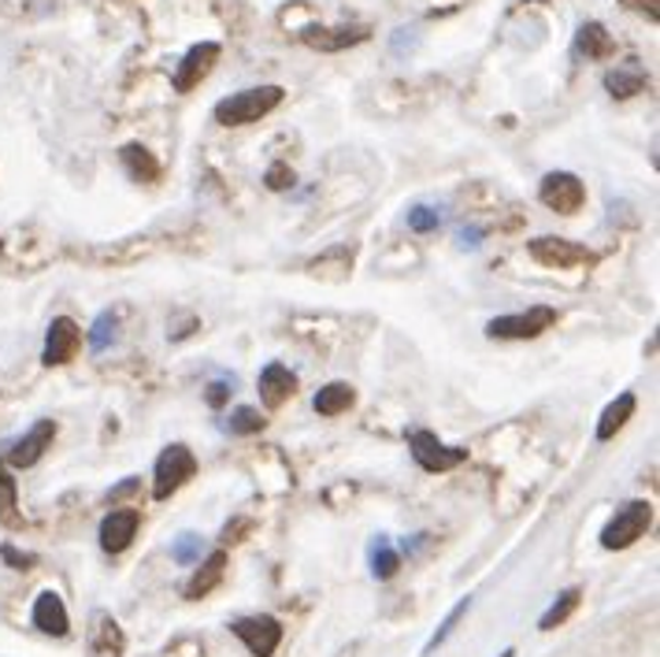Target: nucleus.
<instances>
[{
	"label": "nucleus",
	"instance_id": "obj_1",
	"mask_svg": "<svg viewBox=\"0 0 660 657\" xmlns=\"http://www.w3.org/2000/svg\"><path fill=\"white\" fill-rule=\"evenodd\" d=\"M282 101H286V90L282 86H252V90H241L234 97H223L215 105V124L223 127H245V124H257V119L271 116Z\"/></svg>",
	"mask_w": 660,
	"mask_h": 657
},
{
	"label": "nucleus",
	"instance_id": "obj_2",
	"mask_svg": "<svg viewBox=\"0 0 660 657\" xmlns=\"http://www.w3.org/2000/svg\"><path fill=\"white\" fill-rule=\"evenodd\" d=\"M193 476H197L193 449L182 446V443H172L153 465V497L156 502H167V497H172L175 491H182Z\"/></svg>",
	"mask_w": 660,
	"mask_h": 657
},
{
	"label": "nucleus",
	"instance_id": "obj_3",
	"mask_svg": "<svg viewBox=\"0 0 660 657\" xmlns=\"http://www.w3.org/2000/svg\"><path fill=\"white\" fill-rule=\"evenodd\" d=\"M649 524H653V505H649V502L620 505L616 516H612V520L605 524V531H601V547H605V550L635 547V542L649 531Z\"/></svg>",
	"mask_w": 660,
	"mask_h": 657
},
{
	"label": "nucleus",
	"instance_id": "obj_4",
	"mask_svg": "<svg viewBox=\"0 0 660 657\" xmlns=\"http://www.w3.org/2000/svg\"><path fill=\"white\" fill-rule=\"evenodd\" d=\"M153 238H119V242H105V246H86V249H71V257L90 260L97 268H130L138 260H145L153 253Z\"/></svg>",
	"mask_w": 660,
	"mask_h": 657
},
{
	"label": "nucleus",
	"instance_id": "obj_5",
	"mask_svg": "<svg viewBox=\"0 0 660 657\" xmlns=\"http://www.w3.org/2000/svg\"><path fill=\"white\" fill-rule=\"evenodd\" d=\"M556 324V308L550 305H534L527 313L516 316H497V320L486 324L490 338H505V342H520V338H539L542 331H550Z\"/></svg>",
	"mask_w": 660,
	"mask_h": 657
},
{
	"label": "nucleus",
	"instance_id": "obj_6",
	"mask_svg": "<svg viewBox=\"0 0 660 657\" xmlns=\"http://www.w3.org/2000/svg\"><path fill=\"white\" fill-rule=\"evenodd\" d=\"M409 449H412V457H416V465L423 468V472H435V476L449 472V468L468 461V449L446 446L438 435H431V431H412Z\"/></svg>",
	"mask_w": 660,
	"mask_h": 657
},
{
	"label": "nucleus",
	"instance_id": "obj_7",
	"mask_svg": "<svg viewBox=\"0 0 660 657\" xmlns=\"http://www.w3.org/2000/svg\"><path fill=\"white\" fill-rule=\"evenodd\" d=\"M527 253H531L542 268H590V265H598V253L593 249L575 246V242H568V238H553V234L534 238L531 246H527Z\"/></svg>",
	"mask_w": 660,
	"mask_h": 657
},
{
	"label": "nucleus",
	"instance_id": "obj_8",
	"mask_svg": "<svg viewBox=\"0 0 660 657\" xmlns=\"http://www.w3.org/2000/svg\"><path fill=\"white\" fill-rule=\"evenodd\" d=\"M539 201L545 209L571 215L582 209V201H587V186H582V178H575L571 172H550L539 186Z\"/></svg>",
	"mask_w": 660,
	"mask_h": 657
},
{
	"label": "nucleus",
	"instance_id": "obj_9",
	"mask_svg": "<svg viewBox=\"0 0 660 657\" xmlns=\"http://www.w3.org/2000/svg\"><path fill=\"white\" fill-rule=\"evenodd\" d=\"M231 632L249 646L252 657H271L282 643V624L275 617H238L231 624Z\"/></svg>",
	"mask_w": 660,
	"mask_h": 657
},
{
	"label": "nucleus",
	"instance_id": "obj_10",
	"mask_svg": "<svg viewBox=\"0 0 660 657\" xmlns=\"http://www.w3.org/2000/svg\"><path fill=\"white\" fill-rule=\"evenodd\" d=\"M127 650V635H122L119 621L105 609L90 617V632H86V657H122Z\"/></svg>",
	"mask_w": 660,
	"mask_h": 657
},
{
	"label": "nucleus",
	"instance_id": "obj_11",
	"mask_svg": "<svg viewBox=\"0 0 660 657\" xmlns=\"http://www.w3.org/2000/svg\"><path fill=\"white\" fill-rule=\"evenodd\" d=\"M220 52H223V49H220L215 42L193 45V49L182 56L178 71H175V90H178V93H190L193 86H201V82L209 79V71L215 68V60H220Z\"/></svg>",
	"mask_w": 660,
	"mask_h": 657
},
{
	"label": "nucleus",
	"instance_id": "obj_12",
	"mask_svg": "<svg viewBox=\"0 0 660 657\" xmlns=\"http://www.w3.org/2000/svg\"><path fill=\"white\" fill-rule=\"evenodd\" d=\"M52 438H56V420H37V424L26 431L23 438H15L12 449H8V465L34 468L45 457V449L52 446Z\"/></svg>",
	"mask_w": 660,
	"mask_h": 657
},
{
	"label": "nucleus",
	"instance_id": "obj_13",
	"mask_svg": "<svg viewBox=\"0 0 660 657\" xmlns=\"http://www.w3.org/2000/svg\"><path fill=\"white\" fill-rule=\"evenodd\" d=\"M79 342H82V327L71 320V316H56L49 324V335H45V353L42 361L56 368V364H68L74 353H79Z\"/></svg>",
	"mask_w": 660,
	"mask_h": 657
},
{
	"label": "nucleus",
	"instance_id": "obj_14",
	"mask_svg": "<svg viewBox=\"0 0 660 657\" xmlns=\"http://www.w3.org/2000/svg\"><path fill=\"white\" fill-rule=\"evenodd\" d=\"M367 26H305L300 31V42L313 45L319 52H342L349 45H361L367 42Z\"/></svg>",
	"mask_w": 660,
	"mask_h": 657
},
{
	"label": "nucleus",
	"instance_id": "obj_15",
	"mask_svg": "<svg viewBox=\"0 0 660 657\" xmlns=\"http://www.w3.org/2000/svg\"><path fill=\"white\" fill-rule=\"evenodd\" d=\"M141 516L138 509H111L105 520H101V550L105 553H122L134 542Z\"/></svg>",
	"mask_w": 660,
	"mask_h": 657
},
{
	"label": "nucleus",
	"instance_id": "obj_16",
	"mask_svg": "<svg viewBox=\"0 0 660 657\" xmlns=\"http://www.w3.org/2000/svg\"><path fill=\"white\" fill-rule=\"evenodd\" d=\"M34 624H37V632L52 635V640L68 635L71 617H68V606H63V598L56 595V590H42V595H37V602H34Z\"/></svg>",
	"mask_w": 660,
	"mask_h": 657
},
{
	"label": "nucleus",
	"instance_id": "obj_17",
	"mask_svg": "<svg viewBox=\"0 0 660 657\" xmlns=\"http://www.w3.org/2000/svg\"><path fill=\"white\" fill-rule=\"evenodd\" d=\"M297 390V375L286 368V364H268V368L260 372V401L268 409H279L290 401V394Z\"/></svg>",
	"mask_w": 660,
	"mask_h": 657
},
{
	"label": "nucleus",
	"instance_id": "obj_18",
	"mask_svg": "<svg viewBox=\"0 0 660 657\" xmlns=\"http://www.w3.org/2000/svg\"><path fill=\"white\" fill-rule=\"evenodd\" d=\"M308 275L323 279V283H345L353 275V246H334L327 249L323 257H316L308 265Z\"/></svg>",
	"mask_w": 660,
	"mask_h": 657
},
{
	"label": "nucleus",
	"instance_id": "obj_19",
	"mask_svg": "<svg viewBox=\"0 0 660 657\" xmlns=\"http://www.w3.org/2000/svg\"><path fill=\"white\" fill-rule=\"evenodd\" d=\"M119 164L127 167V175L134 178V183H160V175H164V167L153 153H149L145 145H122L119 149Z\"/></svg>",
	"mask_w": 660,
	"mask_h": 657
},
{
	"label": "nucleus",
	"instance_id": "obj_20",
	"mask_svg": "<svg viewBox=\"0 0 660 657\" xmlns=\"http://www.w3.org/2000/svg\"><path fill=\"white\" fill-rule=\"evenodd\" d=\"M223 576H226V553L215 550L212 558L190 576V584H186V598H193V602L197 598H209L212 590L223 584Z\"/></svg>",
	"mask_w": 660,
	"mask_h": 657
},
{
	"label": "nucleus",
	"instance_id": "obj_21",
	"mask_svg": "<svg viewBox=\"0 0 660 657\" xmlns=\"http://www.w3.org/2000/svg\"><path fill=\"white\" fill-rule=\"evenodd\" d=\"M575 49L587 56V60H609L616 52V42H612V34L601 23H582L579 37H575Z\"/></svg>",
	"mask_w": 660,
	"mask_h": 657
},
{
	"label": "nucleus",
	"instance_id": "obj_22",
	"mask_svg": "<svg viewBox=\"0 0 660 657\" xmlns=\"http://www.w3.org/2000/svg\"><path fill=\"white\" fill-rule=\"evenodd\" d=\"M313 406L319 417H342V412L356 406V390L349 387V383H327V387L316 394Z\"/></svg>",
	"mask_w": 660,
	"mask_h": 657
},
{
	"label": "nucleus",
	"instance_id": "obj_23",
	"mask_svg": "<svg viewBox=\"0 0 660 657\" xmlns=\"http://www.w3.org/2000/svg\"><path fill=\"white\" fill-rule=\"evenodd\" d=\"M635 394H620L616 401H612V406L601 412V420H598V443H609L612 435H616L620 427L627 424L630 417H635Z\"/></svg>",
	"mask_w": 660,
	"mask_h": 657
},
{
	"label": "nucleus",
	"instance_id": "obj_24",
	"mask_svg": "<svg viewBox=\"0 0 660 657\" xmlns=\"http://www.w3.org/2000/svg\"><path fill=\"white\" fill-rule=\"evenodd\" d=\"M579 602H582V590L579 587H568L564 595H556V602L542 613L539 627H542V632H553V627H561L575 613V609H579Z\"/></svg>",
	"mask_w": 660,
	"mask_h": 657
},
{
	"label": "nucleus",
	"instance_id": "obj_25",
	"mask_svg": "<svg viewBox=\"0 0 660 657\" xmlns=\"http://www.w3.org/2000/svg\"><path fill=\"white\" fill-rule=\"evenodd\" d=\"M605 90L612 93V97H635L638 90H646V74L638 68H620V71H609L605 74Z\"/></svg>",
	"mask_w": 660,
	"mask_h": 657
},
{
	"label": "nucleus",
	"instance_id": "obj_26",
	"mask_svg": "<svg viewBox=\"0 0 660 657\" xmlns=\"http://www.w3.org/2000/svg\"><path fill=\"white\" fill-rule=\"evenodd\" d=\"M116 327H119V308H105V313H101L90 327V350L105 353L111 345V338H116Z\"/></svg>",
	"mask_w": 660,
	"mask_h": 657
},
{
	"label": "nucleus",
	"instance_id": "obj_27",
	"mask_svg": "<svg viewBox=\"0 0 660 657\" xmlns=\"http://www.w3.org/2000/svg\"><path fill=\"white\" fill-rule=\"evenodd\" d=\"M398 568H401V558H398V550L390 547V539H375V547H372V572H375V579L398 576Z\"/></svg>",
	"mask_w": 660,
	"mask_h": 657
},
{
	"label": "nucleus",
	"instance_id": "obj_28",
	"mask_svg": "<svg viewBox=\"0 0 660 657\" xmlns=\"http://www.w3.org/2000/svg\"><path fill=\"white\" fill-rule=\"evenodd\" d=\"M19 491H15V476H8L4 461H0V524H19Z\"/></svg>",
	"mask_w": 660,
	"mask_h": 657
},
{
	"label": "nucleus",
	"instance_id": "obj_29",
	"mask_svg": "<svg viewBox=\"0 0 660 657\" xmlns=\"http://www.w3.org/2000/svg\"><path fill=\"white\" fill-rule=\"evenodd\" d=\"M231 435H257V431H263V417L252 406H241L231 412Z\"/></svg>",
	"mask_w": 660,
	"mask_h": 657
},
{
	"label": "nucleus",
	"instance_id": "obj_30",
	"mask_svg": "<svg viewBox=\"0 0 660 657\" xmlns=\"http://www.w3.org/2000/svg\"><path fill=\"white\" fill-rule=\"evenodd\" d=\"M438 223H441L438 209H427V204H416V209H409V231L427 234V231H438Z\"/></svg>",
	"mask_w": 660,
	"mask_h": 657
},
{
	"label": "nucleus",
	"instance_id": "obj_31",
	"mask_svg": "<svg viewBox=\"0 0 660 657\" xmlns=\"http://www.w3.org/2000/svg\"><path fill=\"white\" fill-rule=\"evenodd\" d=\"M263 186H268V190H275V193L290 190V186H294V167H290V164H271Z\"/></svg>",
	"mask_w": 660,
	"mask_h": 657
},
{
	"label": "nucleus",
	"instance_id": "obj_32",
	"mask_svg": "<svg viewBox=\"0 0 660 657\" xmlns=\"http://www.w3.org/2000/svg\"><path fill=\"white\" fill-rule=\"evenodd\" d=\"M468 609H471V598H464V602H460L457 609H452V613L446 617V624H441V632L435 635V640H431V646H427V650H435V646L438 643H446L449 640V632H452V627H457L460 624V617H464L468 613Z\"/></svg>",
	"mask_w": 660,
	"mask_h": 657
},
{
	"label": "nucleus",
	"instance_id": "obj_33",
	"mask_svg": "<svg viewBox=\"0 0 660 657\" xmlns=\"http://www.w3.org/2000/svg\"><path fill=\"white\" fill-rule=\"evenodd\" d=\"M172 553H175V561H182V565H190L197 553H201V539H197V535H182V539H178L175 547H172Z\"/></svg>",
	"mask_w": 660,
	"mask_h": 657
},
{
	"label": "nucleus",
	"instance_id": "obj_34",
	"mask_svg": "<svg viewBox=\"0 0 660 657\" xmlns=\"http://www.w3.org/2000/svg\"><path fill=\"white\" fill-rule=\"evenodd\" d=\"M0 558H4L8 565L19 568V572H23V568H34V553H19L12 542H4V547H0Z\"/></svg>",
	"mask_w": 660,
	"mask_h": 657
},
{
	"label": "nucleus",
	"instance_id": "obj_35",
	"mask_svg": "<svg viewBox=\"0 0 660 657\" xmlns=\"http://www.w3.org/2000/svg\"><path fill=\"white\" fill-rule=\"evenodd\" d=\"M620 4L630 8V12H646L649 19H653V23L660 19V4H657V0H620Z\"/></svg>",
	"mask_w": 660,
	"mask_h": 657
},
{
	"label": "nucleus",
	"instance_id": "obj_36",
	"mask_svg": "<svg viewBox=\"0 0 660 657\" xmlns=\"http://www.w3.org/2000/svg\"><path fill=\"white\" fill-rule=\"evenodd\" d=\"M231 390H234V387H226V383H212V387H209V390H204V401H209V406H212V409H220V406H223V401H226V398H231Z\"/></svg>",
	"mask_w": 660,
	"mask_h": 657
},
{
	"label": "nucleus",
	"instance_id": "obj_37",
	"mask_svg": "<svg viewBox=\"0 0 660 657\" xmlns=\"http://www.w3.org/2000/svg\"><path fill=\"white\" fill-rule=\"evenodd\" d=\"M138 486H141L138 480H122V483L116 486V491L108 494V505H116V502H122V497H130V494L138 491Z\"/></svg>",
	"mask_w": 660,
	"mask_h": 657
},
{
	"label": "nucleus",
	"instance_id": "obj_38",
	"mask_svg": "<svg viewBox=\"0 0 660 657\" xmlns=\"http://www.w3.org/2000/svg\"><path fill=\"white\" fill-rule=\"evenodd\" d=\"M460 246H464V249H479V246H483V231H479V227H464V231H460Z\"/></svg>",
	"mask_w": 660,
	"mask_h": 657
},
{
	"label": "nucleus",
	"instance_id": "obj_39",
	"mask_svg": "<svg viewBox=\"0 0 660 657\" xmlns=\"http://www.w3.org/2000/svg\"><path fill=\"white\" fill-rule=\"evenodd\" d=\"M245 528H249V520H234V524H226L223 539H226V542H238V539H241L238 531H245Z\"/></svg>",
	"mask_w": 660,
	"mask_h": 657
}]
</instances>
